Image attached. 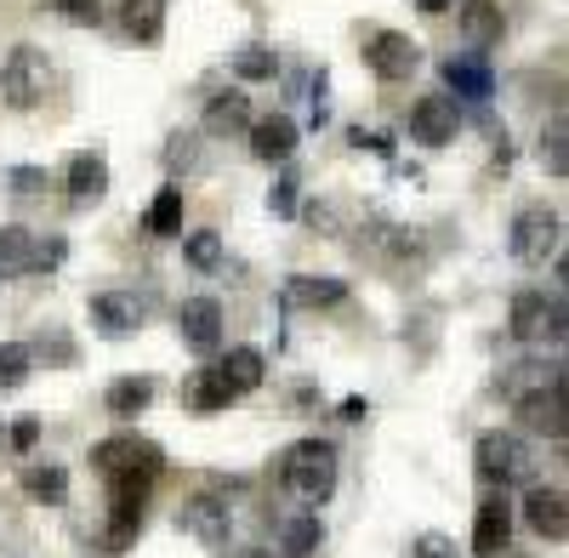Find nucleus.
I'll use <instances>...</instances> for the list:
<instances>
[{
  "label": "nucleus",
  "instance_id": "12",
  "mask_svg": "<svg viewBox=\"0 0 569 558\" xmlns=\"http://www.w3.org/2000/svg\"><path fill=\"white\" fill-rule=\"evenodd\" d=\"M525 525L547 541H563L569 536V496L558 485H525Z\"/></svg>",
  "mask_w": 569,
  "mask_h": 558
},
{
  "label": "nucleus",
  "instance_id": "22",
  "mask_svg": "<svg viewBox=\"0 0 569 558\" xmlns=\"http://www.w3.org/2000/svg\"><path fill=\"white\" fill-rule=\"evenodd\" d=\"M120 23L131 40H160L166 34V0H120Z\"/></svg>",
  "mask_w": 569,
  "mask_h": 558
},
{
  "label": "nucleus",
  "instance_id": "20",
  "mask_svg": "<svg viewBox=\"0 0 569 558\" xmlns=\"http://www.w3.org/2000/svg\"><path fill=\"white\" fill-rule=\"evenodd\" d=\"M246 126H251V98H246L240 86H233V91H217V98L206 103V131H211V137L246 131Z\"/></svg>",
  "mask_w": 569,
  "mask_h": 558
},
{
  "label": "nucleus",
  "instance_id": "19",
  "mask_svg": "<svg viewBox=\"0 0 569 558\" xmlns=\"http://www.w3.org/2000/svg\"><path fill=\"white\" fill-rule=\"evenodd\" d=\"M501 29H507V18H501L496 0H467V7H461V34H467L472 52L496 46V40H501Z\"/></svg>",
  "mask_w": 569,
  "mask_h": 558
},
{
  "label": "nucleus",
  "instance_id": "6",
  "mask_svg": "<svg viewBox=\"0 0 569 558\" xmlns=\"http://www.w3.org/2000/svg\"><path fill=\"white\" fill-rule=\"evenodd\" d=\"M558 246H563V217L552 206H525L512 217V257L518 262L541 268L547 257H558Z\"/></svg>",
  "mask_w": 569,
  "mask_h": 558
},
{
  "label": "nucleus",
  "instance_id": "13",
  "mask_svg": "<svg viewBox=\"0 0 569 558\" xmlns=\"http://www.w3.org/2000/svg\"><path fill=\"white\" fill-rule=\"evenodd\" d=\"M177 331L194 353H217L222 348V302L217 297H188L177 308Z\"/></svg>",
  "mask_w": 569,
  "mask_h": 558
},
{
  "label": "nucleus",
  "instance_id": "31",
  "mask_svg": "<svg viewBox=\"0 0 569 558\" xmlns=\"http://www.w3.org/2000/svg\"><path fill=\"white\" fill-rule=\"evenodd\" d=\"M182 257H188V268H200V273H211V268L222 262V235H217V228H200V235H188Z\"/></svg>",
  "mask_w": 569,
  "mask_h": 558
},
{
  "label": "nucleus",
  "instance_id": "37",
  "mask_svg": "<svg viewBox=\"0 0 569 558\" xmlns=\"http://www.w3.org/2000/svg\"><path fill=\"white\" fill-rule=\"evenodd\" d=\"M46 7H58L69 23H98V18H103L98 0H46Z\"/></svg>",
  "mask_w": 569,
  "mask_h": 558
},
{
  "label": "nucleus",
  "instance_id": "21",
  "mask_svg": "<svg viewBox=\"0 0 569 558\" xmlns=\"http://www.w3.org/2000/svg\"><path fill=\"white\" fill-rule=\"evenodd\" d=\"M552 382H563V365H541V359H518L507 377H501V393L507 399H525V393H536V388H552Z\"/></svg>",
  "mask_w": 569,
  "mask_h": 558
},
{
  "label": "nucleus",
  "instance_id": "14",
  "mask_svg": "<svg viewBox=\"0 0 569 558\" xmlns=\"http://www.w3.org/2000/svg\"><path fill=\"white\" fill-rule=\"evenodd\" d=\"M142 319H149V302H142L137 291H103V297H91V325H98L103 337H131Z\"/></svg>",
  "mask_w": 569,
  "mask_h": 558
},
{
  "label": "nucleus",
  "instance_id": "9",
  "mask_svg": "<svg viewBox=\"0 0 569 558\" xmlns=\"http://www.w3.org/2000/svg\"><path fill=\"white\" fill-rule=\"evenodd\" d=\"M177 525H182V536H194V541H206V547H222L228 530H233V507H228V496L200 490V496H188V501H182Z\"/></svg>",
  "mask_w": 569,
  "mask_h": 558
},
{
  "label": "nucleus",
  "instance_id": "5",
  "mask_svg": "<svg viewBox=\"0 0 569 558\" xmlns=\"http://www.w3.org/2000/svg\"><path fill=\"white\" fill-rule=\"evenodd\" d=\"M52 91V63H46L40 46H12V58L0 63V98L12 109H34Z\"/></svg>",
  "mask_w": 569,
  "mask_h": 558
},
{
  "label": "nucleus",
  "instance_id": "39",
  "mask_svg": "<svg viewBox=\"0 0 569 558\" xmlns=\"http://www.w3.org/2000/svg\"><path fill=\"white\" fill-rule=\"evenodd\" d=\"M34 445H40V422H34V416H23V422L12 428V450H18V456H29Z\"/></svg>",
  "mask_w": 569,
  "mask_h": 558
},
{
  "label": "nucleus",
  "instance_id": "35",
  "mask_svg": "<svg viewBox=\"0 0 569 558\" xmlns=\"http://www.w3.org/2000/svg\"><path fill=\"white\" fill-rule=\"evenodd\" d=\"M7 189L12 195H46V189H52V177H46L40 166H12L7 171Z\"/></svg>",
  "mask_w": 569,
  "mask_h": 558
},
{
  "label": "nucleus",
  "instance_id": "2",
  "mask_svg": "<svg viewBox=\"0 0 569 558\" xmlns=\"http://www.w3.org/2000/svg\"><path fill=\"white\" fill-rule=\"evenodd\" d=\"M279 479L291 485L297 501L325 507L330 490H337V445L330 439H297L291 450H284V461H279Z\"/></svg>",
  "mask_w": 569,
  "mask_h": 558
},
{
  "label": "nucleus",
  "instance_id": "3",
  "mask_svg": "<svg viewBox=\"0 0 569 558\" xmlns=\"http://www.w3.org/2000/svg\"><path fill=\"white\" fill-rule=\"evenodd\" d=\"M507 331L525 342V348H558L569 337V308L563 297H547V291H518L512 297V313H507Z\"/></svg>",
  "mask_w": 569,
  "mask_h": 558
},
{
  "label": "nucleus",
  "instance_id": "4",
  "mask_svg": "<svg viewBox=\"0 0 569 558\" xmlns=\"http://www.w3.org/2000/svg\"><path fill=\"white\" fill-rule=\"evenodd\" d=\"M472 461H479L485 485H501V490L536 485V450H530V439H518V434H501V428L485 434L479 450H472Z\"/></svg>",
  "mask_w": 569,
  "mask_h": 558
},
{
  "label": "nucleus",
  "instance_id": "29",
  "mask_svg": "<svg viewBox=\"0 0 569 558\" xmlns=\"http://www.w3.org/2000/svg\"><path fill=\"white\" fill-rule=\"evenodd\" d=\"M536 155H541V166H547L552 177L569 171V120H563V114H552V120L541 126V149H536Z\"/></svg>",
  "mask_w": 569,
  "mask_h": 558
},
{
  "label": "nucleus",
  "instance_id": "30",
  "mask_svg": "<svg viewBox=\"0 0 569 558\" xmlns=\"http://www.w3.org/2000/svg\"><path fill=\"white\" fill-rule=\"evenodd\" d=\"M23 485H29V496H40L46 507H58V501L69 496V474H63V468H52V461H46V468H29V474H23Z\"/></svg>",
  "mask_w": 569,
  "mask_h": 558
},
{
  "label": "nucleus",
  "instance_id": "44",
  "mask_svg": "<svg viewBox=\"0 0 569 558\" xmlns=\"http://www.w3.org/2000/svg\"><path fill=\"white\" fill-rule=\"evenodd\" d=\"M240 558H279V552H268V547H246Z\"/></svg>",
  "mask_w": 569,
  "mask_h": 558
},
{
  "label": "nucleus",
  "instance_id": "17",
  "mask_svg": "<svg viewBox=\"0 0 569 558\" xmlns=\"http://www.w3.org/2000/svg\"><path fill=\"white\" fill-rule=\"evenodd\" d=\"M348 286L342 279H330V273H297V279H284V302L291 308H330V302H342Z\"/></svg>",
  "mask_w": 569,
  "mask_h": 558
},
{
  "label": "nucleus",
  "instance_id": "27",
  "mask_svg": "<svg viewBox=\"0 0 569 558\" xmlns=\"http://www.w3.org/2000/svg\"><path fill=\"white\" fill-rule=\"evenodd\" d=\"M29 262H34V235L29 228H0V279L29 273Z\"/></svg>",
  "mask_w": 569,
  "mask_h": 558
},
{
  "label": "nucleus",
  "instance_id": "36",
  "mask_svg": "<svg viewBox=\"0 0 569 558\" xmlns=\"http://www.w3.org/2000/svg\"><path fill=\"white\" fill-rule=\"evenodd\" d=\"M297 189H302V182H297L291 171H284V177L273 182V195H268V206H273V217H297Z\"/></svg>",
  "mask_w": 569,
  "mask_h": 558
},
{
  "label": "nucleus",
  "instance_id": "11",
  "mask_svg": "<svg viewBox=\"0 0 569 558\" xmlns=\"http://www.w3.org/2000/svg\"><path fill=\"white\" fill-rule=\"evenodd\" d=\"M512 405H518V422H525L530 434H547V439H563L569 434V393H563V382L536 388V393L512 399Z\"/></svg>",
  "mask_w": 569,
  "mask_h": 558
},
{
  "label": "nucleus",
  "instance_id": "33",
  "mask_svg": "<svg viewBox=\"0 0 569 558\" xmlns=\"http://www.w3.org/2000/svg\"><path fill=\"white\" fill-rule=\"evenodd\" d=\"M206 160V149H200V131H177L171 143H166V166L171 171H194Z\"/></svg>",
  "mask_w": 569,
  "mask_h": 558
},
{
  "label": "nucleus",
  "instance_id": "42",
  "mask_svg": "<svg viewBox=\"0 0 569 558\" xmlns=\"http://www.w3.org/2000/svg\"><path fill=\"white\" fill-rule=\"evenodd\" d=\"M365 416V399H342V422H359Z\"/></svg>",
  "mask_w": 569,
  "mask_h": 558
},
{
  "label": "nucleus",
  "instance_id": "7",
  "mask_svg": "<svg viewBox=\"0 0 569 558\" xmlns=\"http://www.w3.org/2000/svg\"><path fill=\"white\" fill-rule=\"evenodd\" d=\"M365 63H370L376 80H410L421 69V46L410 34H399V29H376L365 40Z\"/></svg>",
  "mask_w": 569,
  "mask_h": 558
},
{
  "label": "nucleus",
  "instance_id": "41",
  "mask_svg": "<svg viewBox=\"0 0 569 558\" xmlns=\"http://www.w3.org/2000/svg\"><path fill=\"white\" fill-rule=\"evenodd\" d=\"M308 222H313V228H325V235H342V211H337V206H313V211H308Z\"/></svg>",
  "mask_w": 569,
  "mask_h": 558
},
{
  "label": "nucleus",
  "instance_id": "34",
  "mask_svg": "<svg viewBox=\"0 0 569 558\" xmlns=\"http://www.w3.org/2000/svg\"><path fill=\"white\" fill-rule=\"evenodd\" d=\"M233 74H240V80H273V52H268V46H246V52H233Z\"/></svg>",
  "mask_w": 569,
  "mask_h": 558
},
{
  "label": "nucleus",
  "instance_id": "23",
  "mask_svg": "<svg viewBox=\"0 0 569 558\" xmlns=\"http://www.w3.org/2000/svg\"><path fill=\"white\" fill-rule=\"evenodd\" d=\"M217 370H222V382H228L233 393H251V388H262V377H268V359H262L257 348H233Z\"/></svg>",
  "mask_w": 569,
  "mask_h": 558
},
{
  "label": "nucleus",
  "instance_id": "25",
  "mask_svg": "<svg viewBox=\"0 0 569 558\" xmlns=\"http://www.w3.org/2000/svg\"><path fill=\"white\" fill-rule=\"evenodd\" d=\"M109 189V160L103 155H74L69 160V195L74 200H98Z\"/></svg>",
  "mask_w": 569,
  "mask_h": 558
},
{
  "label": "nucleus",
  "instance_id": "18",
  "mask_svg": "<svg viewBox=\"0 0 569 558\" xmlns=\"http://www.w3.org/2000/svg\"><path fill=\"white\" fill-rule=\"evenodd\" d=\"M182 399H188V410H200V416H211V410H228L233 393L228 382H222V370L217 365H206V370H194V377H188V388H182Z\"/></svg>",
  "mask_w": 569,
  "mask_h": 558
},
{
  "label": "nucleus",
  "instance_id": "43",
  "mask_svg": "<svg viewBox=\"0 0 569 558\" xmlns=\"http://www.w3.org/2000/svg\"><path fill=\"white\" fill-rule=\"evenodd\" d=\"M416 7H421V12H450L456 0H416Z\"/></svg>",
  "mask_w": 569,
  "mask_h": 558
},
{
  "label": "nucleus",
  "instance_id": "1",
  "mask_svg": "<svg viewBox=\"0 0 569 558\" xmlns=\"http://www.w3.org/2000/svg\"><path fill=\"white\" fill-rule=\"evenodd\" d=\"M98 474L109 479V496H149V485L160 479V445L137 439V434H120V439H103L91 450Z\"/></svg>",
  "mask_w": 569,
  "mask_h": 558
},
{
  "label": "nucleus",
  "instance_id": "38",
  "mask_svg": "<svg viewBox=\"0 0 569 558\" xmlns=\"http://www.w3.org/2000/svg\"><path fill=\"white\" fill-rule=\"evenodd\" d=\"M410 558H456V541L439 536V530H427V536H416V552Z\"/></svg>",
  "mask_w": 569,
  "mask_h": 558
},
{
  "label": "nucleus",
  "instance_id": "28",
  "mask_svg": "<svg viewBox=\"0 0 569 558\" xmlns=\"http://www.w3.org/2000/svg\"><path fill=\"white\" fill-rule=\"evenodd\" d=\"M142 228H149L154 240L182 235V189H160V195H154V206H149V217H142Z\"/></svg>",
  "mask_w": 569,
  "mask_h": 558
},
{
  "label": "nucleus",
  "instance_id": "10",
  "mask_svg": "<svg viewBox=\"0 0 569 558\" xmlns=\"http://www.w3.org/2000/svg\"><path fill=\"white\" fill-rule=\"evenodd\" d=\"M512 514H518V507H512L507 490L485 496L479 514H472V552H479V558H501L512 547Z\"/></svg>",
  "mask_w": 569,
  "mask_h": 558
},
{
  "label": "nucleus",
  "instance_id": "40",
  "mask_svg": "<svg viewBox=\"0 0 569 558\" xmlns=\"http://www.w3.org/2000/svg\"><path fill=\"white\" fill-rule=\"evenodd\" d=\"M63 251H69L63 240H34V262H29V268H58Z\"/></svg>",
  "mask_w": 569,
  "mask_h": 558
},
{
  "label": "nucleus",
  "instance_id": "16",
  "mask_svg": "<svg viewBox=\"0 0 569 558\" xmlns=\"http://www.w3.org/2000/svg\"><path fill=\"white\" fill-rule=\"evenodd\" d=\"M297 149V120H284V114H268V120H251V155L257 160H291Z\"/></svg>",
  "mask_w": 569,
  "mask_h": 558
},
{
  "label": "nucleus",
  "instance_id": "26",
  "mask_svg": "<svg viewBox=\"0 0 569 558\" xmlns=\"http://www.w3.org/2000/svg\"><path fill=\"white\" fill-rule=\"evenodd\" d=\"M154 405V382L149 377H120L109 388V416H120V422H131V416H142Z\"/></svg>",
  "mask_w": 569,
  "mask_h": 558
},
{
  "label": "nucleus",
  "instance_id": "15",
  "mask_svg": "<svg viewBox=\"0 0 569 558\" xmlns=\"http://www.w3.org/2000/svg\"><path fill=\"white\" fill-rule=\"evenodd\" d=\"M445 86L456 91L461 103H490V98H496V74H490L485 52H456V58L445 63Z\"/></svg>",
  "mask_w": 569,
  "mask_h": 558
},
{
  "label": "nucleus",
  "instance_id": "32",
  "mask_svg": "<svg viewBox=\"0 0 569 558\" xmlns=\"http://www.w3.org/2000/svg\"><path fill=\"white\" fill-rule=\"evenodd\" d=\"M29 365H34V353H29L23 342H7V348H0V393L23 388V382H29Z\"/></svg>",
  "mask_w": 569,
  "mask_h": 558
},
{
  "label": "nucleus",
  "instance_id": "8",
  "mask_svg": "<svg viewBox=\"0 0 569 558\" xmlns=\"http://www.w3.org/2000/svg\"><path fill=\"white\" fill-rule=\"evenodd\" d=\"M456 131H461L456 98H445V91H427V98L410 103V137H416V143L445 149V143H456Z\"/></svg>",
  "mask_w": 569,
  "mask_h": 558
},
{
  "label": "nucleus",
  "instance_id": "24",
  "mask_svg": "<svg viewBox=\"0 0 569 558\" xmlns=\"http://www.w3.org/2000/svg\"><path fill=\"white\" fill-rule=\"evenodd\" d=\"M319 547H325L319 514H302V519H291V525L279 530V552H284V558H319Z\"/></svg>",
  "mask_w": 569,
  "mask_h": 558
}]
</instances>
